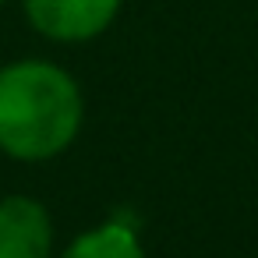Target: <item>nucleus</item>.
I'll return each mask as SVG.
<instances>
[{
  "instance_id": "f03ea898",
  "label": "nucleus",
  "mask_w": 258,
  "mask_h": 258,
  "mask_svg": "<svg viewBox=\"0 0 258 258\" xmlns=\"http://www.w3.org/2000/svg\"><path fill=\"white\" fill-rule=\"evenodd\" d=\"M117 8L120 0H25L29 22L43 36L64 39V43L99 36L113 22Z\"/></svg>"
},
{
  "instance_id": "f257e3e1",
  "label": "nucleus",
  "mask_w": 258,
  "mask_h": 258,
  "mask_svg": "<svg viewBox=\"0 0 258 258\" xmlns=\"http://www.w3.org/2000/svg\"><path fill=\"white\" fill-rule=\"evenodd\" d=\"M82 124V92L68 71L22 60L0 71V149L15 159H50Z\"/></svg>"
},
{
  "instance_id": "7ed1b4c3",
  "label": "nucleus",
  "mask_w": 258,
  "mask_h": 258,
  "mask_svg": "<svg viewBox=\"0 0 258 258\" xmlns=\"http://www.w3.org/2000/svg\"><path fill=\"white\" fill-rule=\"evenodd\" d=\"M53 226L39 202L4 198L0 202V258H50Z\"/></svg>"
},
{
  "instance_id": "39448f33",
  "label": "nucleus",
  "mask_w": 258,
  "mask_h": 258,
  "mask_svg": "<svg viewBox=\"0 0 258 258\" xmlns=\"http://www.w3.org/2000/svg\"><path fill=\"white\" fill-rule=\"evenodd\" d=\"M0 4H4V0H0Z\"/></svg>"
},
{
  "instance_id": "20e7f679",
  "label": "nucleus",
  "mask_w": 258,
  "mask_h": 258,
  "mask_svg": "<svg viewBox=\"0 0 258 258\" xmlns=\"http://www.w3.org/2000/svg\"><path fill=\"white\" fill-rule=\"evenodd\" d=\"M64 258H145V254L127 226L110 223V226H99L92 233H82L64 251Z\"/></svg>"
}]
</instances>
